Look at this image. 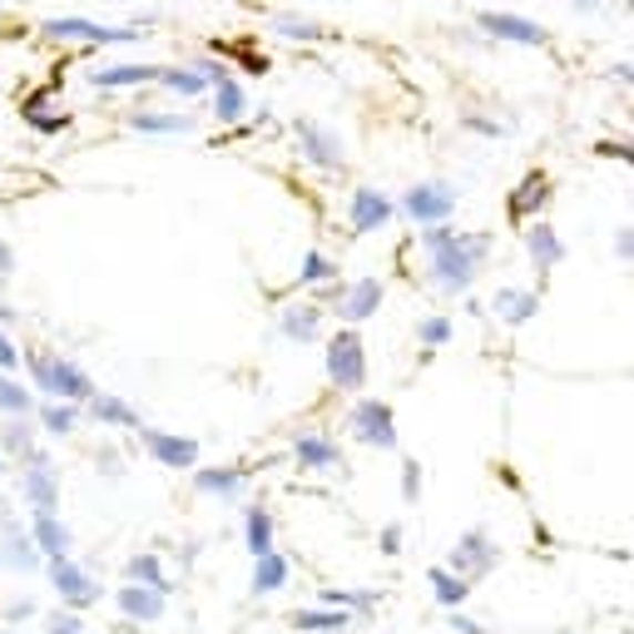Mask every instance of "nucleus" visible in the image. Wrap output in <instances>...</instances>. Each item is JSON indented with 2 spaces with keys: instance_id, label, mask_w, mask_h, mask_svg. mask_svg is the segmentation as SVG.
<instances>
[{
  "instance_id": "nucleus-26",
  "label": "nucleus",
  "mask_w": 634,
  "mask_h": 634,
  "mask_svg": "<svg viewBox=\"0 0 634 634\" xmlns=\"http://www.w3.org/2000/svg\"><path fill=\"white\" fill-rule=\"evenodd\" d=\"M84 411H90V417L100 421V427H120V431H140V427H144L140 411H134L124 397H114V392H94Z\"/></svg>"
},
{
  "instance_id": "nucleus-22",
  "label": "nucleus",
  "mask_w": 634,
  "mask_h": 634,
  "mask_svg": "<svg viewBox=\"0 0 634 634\" xmlns=\"http://www.w3.org/2000/svg\"><path fill=\"white\" fill-rule=\"evenodd\" d=\"M35 417H6L0 421V451H6V457H16L20 467H25V461H35L40 457V447H35Z\"/></svg>"
},
{
  "instance_id": "nucleus-57",
  "label": "nucleus",
  "mask_w": 634,
  "mask_h": 634,
  "mask_svg": "<svg viewBox=\"0 0 634 634\" xmlns=\"http://www.w3.org/2000/svg\"><path fill=\"white\" fill-rule=\"evenodd\" d=\"M0 634H25V630H0Z\"/></svg>"
},
{
  "instance_id": "nucleus-10",
  "label": "nucleus",
  "mask_w": 634,
  "mask_h": 634,
  "mask_svg": "<svg viewBox=\"0 0 634 634\" xmlns=\"http://www.w3.org/2000/svg\"><path fill=\"white\" fill-rule=\"evenodd\" d=\"M293 134H298L303 158H308L313 168H327V174L347 168V144L337 140L333 130H323V124H313V120H298V124H293Z\"/></svg>"
},
{
  "instance_id": "nucleus-39",
  "label": "nucleus",
  "mask_w": 634,
  "mask_h": 634,
  "mask_svg": "<svg viewBox=\"0 0 634 634\" xmlns=\"http://www.w3.org/2000/svg\"><path fill=\"white\" fill-rule=\"evenodd\" d=\"M124 580H134V585H150V590H174L168 585V575H164V560H158L154 551H144V555H134L130 565H124Z\"/></svg>"
},
{
  "instance_id": "nucleus-49",
  "label": "nucleus",
  "mask_w": 634,
  "mask_h": 634,
  "mask_svg": "<svg viewBox=\"0 0 634 634\" xmlns=\"http://www.w3.org/2000/svg\"><path fill=\"white\" fill-rule=\"evenodd\" d=\"M447 625L457 630V634H485L481 625H476V620H467V615H461V610H447Z\"/></svg>"
},
{
  "instance_id": "nucleus-28",
  "label": "nucleus",
  "mask_w": 634,
  "mask_h": 634,
  "mask_svg": "<svg viewBox=\"0 0 634 634\" xmlns=\"http://www.w3.org/2000/svg\"><path fill=\"white\" fill-rule=\"evenodd\" d=\"M525 258L535 263V273H551L555 263H565V243L551 224H531L525 228Z\"/></svg>"
},
{
  "instance_id": "nucleus-50",
  "label": "nucleus",
  "mask_w": 634,
  "mask_h": 634,
  "mask_svg": "<svg viewBox=\"0 0 634 634\" xmlns=\"http://www.w3.org/2000/svg\"><path fill=\"white\" fill-rule=\"evenodd\" d=\"M238 65L248 70V75H263V70H268V60H263V55H253V50H243V55H238Z\"/></svg>"
},
{
  "instance_id": "nucleus-45",
  "label": "nucleus",
  "mask_w": 634,
  "mask_h": 634,
  "mask_svg": "<svg viewBox=\"0 0 634 634\" xmlns=\"http://www.w3.org/2000/svg\"><path fill=\"white\" fill-rule=\"evenodd\" d=\"M16 367H20V347L10 342V333L0 327V372H16Z\"/></svg>"
},
{
  "instance_id": "nucleus-41",
  "label": "nucleus",
  "mask_w": 634,
  "mask_h": 634,
  "mask_svg": "<svg viewBox=\"0 0 634 634\" xmlns=\"http://www.w3.org/2000/svg\"><path fill=\"white\" fill-rule=\"evenodd\" d=\"M45 634H84V625H80V610H50L45 615Z\"/></svg>"
},
{
  "instance_id": "nucleus-1",
  "label": "nucleus",
  "mask_w": 634,
  "mask_h": 634,
  "mask_svg": "<svg viewBox=\"0 0 634 634\" xmlns=\"http://www.w3.org/2000/svg\"><path fill=\"white\" fill-rule=\"evenodd\" d=\"M427 253V283L447 298H467L481 263L491 258V234H457L451 224H431L417 234Z\"/></svg>"
},
{
  "instance_id": "nucleus-12",
  "label": "nucleus",
  "mask_w": 634,
  "mask_h": 634,
  "mask_svg": "<svg viewBox=\"0 0 634 634\" xmlns=\"http://www.w3.org/2000/svg\"><path fill=\"white\" fill-rule=\"evenodd\" d=\"M397 218V198L382 194V188H357L352 198H347V224L357 228V234H377V228H387Z\"/></svg>"
},
{
  "instance_id": "nucleus-47",
  "label": "nucleus",
  "mask_w": 634,
  "mask_h": 634,
  "mask_svg": "<svg viewBox=\"0 0 634 634\" xmlns=\"http://www.w3.org/2000/svg\"><path fill=\"white\" fill-rule=\"evenodd\" d=\"M600 154H610V158H620V164H630V168H634V144H620V140H605V144H600Z\"/></svg>"
},
{
  "instance_id": "nucleus-48",
  "label": "nucleus",
  "mask_w": 634,
  "mask_h": 634,
  "mask_svg": "<svg viewBox=\"0 0 634 634\" xmlns=\"http://www.w3.org/2000/svg\"><path fill=\"white\" fill-rule=\"evenodd\" d=\"M615 253H620L625 263H634V228H630V224L615 228Z\"/></svg>"
},
{
  "instance_id": "nucleus-9",
  "label": "nucleus",
  "mask_w": 634,
  "mask_h": 634,
  "mask_svg": "<svg viewBox=\"0 0 634 634\" xmlns=\"http://www.w3.org/2000/svg\"><path fill=\"white\" fill-rule=\"evenodd\" d=\"M144 451L168 471H194L198 467V441L194 437H178V431H158V427H140Z\"/></svg>"
},
{
  "instance_id": "nucleus-34",
  "label": "nucleus",
  "mask_w": 634,
  "mask_h": 634,
  "mask_svg": "<svg viewBox=\"0 0 634 634\" xmlns=\"http://www.w3.org/2000/svg\"><path fill=\"white\" fill-rule=\"evenodd\" d=\"M158 84H164L168 94H178V100H204V94L214 90V84L204 80V70H198V65H164Z\"/></svg>"
},
{
  "instance_id": "nucleus-30",
  "label": "nucleus",
  "mask_w": 634,
  "mask_h": 634,
  "mask_svg": "<svg viewBox=\"0 0 634 634\" xmlns=\"http://www.w3.org/2000/svg\"><path fill=\"white\" fill-rule=\"evenodd\" d=\"M243 485H248V471L243 467H194V491H204V495H224V501H234Z\"/></svg>"
},
{
  "instance_id": "nucleus-56",
  "label": "nucleus",
  "mask_w": 634,
  "mask_h": 634,
  "mask_svg": "<svg viewBox=\"0 0 634 634\" xmlns=\"http://www.w3.org/2000/svg\"><path fill=\"white\" fill-rule=\"evenodd\" d=\"M575 6H600V0H575Z\"/></svg>"
},
{
  "instance_id": "nucleus-2",
  "label": "nucleus",
  "mask_w": 634,
  "mask_h": 634,
  "mask_svg": "<svg viewBox=\"0 0 634 634\" xmlns=\"http://www.w3.org/2000/svg\"><path fill=\"white\" fill-rule=\"evenodd\" d=\"M25 367H30V382H35V392L45 401H75V407H90V397L100 392V387L90 382V372H84L80 362H70V357H55V352H25Z\"/></svg>"
},
{
  "instance_id": "nucleus-58",
  "label": "nucleus",
  "mask_w": 634,
  "mask_h": 634,
  "mask_svg": "<svg viewBox=\"0 0 634 634\" xmlns=\"http://www.w3.org/2000/svg\"><path fill=\"white\" fill-rule=\"evenodd\" d=\"M0 515H6V501H0Z\"/></svg>"
},
{
  "instance_id": "nucleus-25",
  "label": "nucleus",
  "mask_w": 634,
  "mask_h": 634,
  "mask_svg": "<svg viewBox=\"0 0 634 634\" xmlns=\"http://www.w3.org/2000/svg\"><path fill=\"white\" fill-rule=\"evenodd\" d=\"M124 124H130L134 134H158V140L198 130V120H188V114H164V110H134V114H124Z\"/></svg>"
},
{
  "instance_id": "nucleus-7",
  "label": "nucleus",
  "mask_w": 634,
  "mask_h": 634,
  "mask_svg": "<svg viewBox=\"0 0 634 634\" xmlns=\"http://www.w3.org/2000/svg\"><path fill=\"white\" fill-rule=\"evenodd\" d=\"M45 575H50V585H55V595L65 610H90L94 600H100V580H94L80 560H50Z\"/></svg>"
},
{
  "instance_id": "nucleus-13",
  "label": "nucleus",
  "mask_w": 634,
  "mask_h": 634,
  "mask_svg": "<svg viewBox=\"0 0 634 634\" xmlns=\"http://www.w3.org/2000/svg\"><path fill=\"white\" fill-rule=\"evenodd\" d=\"M20 501H25L30 511H55V505H60V476L50 471L45 451L20 467Z\"/></svg>"
},
{
  "instance_id": "nucleus-59",
  "label": "nucleus",
  "mask_w": 634,
  "mask_h": 634,
  "mask_svg": "<svg viewBox=\"0 0 634 634\" xmlns=\"http://www.w3.org/2000/svg\"><path fill=\"white\" fill-rule=\"evenodd\" d=\"M0 570H6V560H0Z\"/></svg>"
},
{
  "instance_id": "nucleus-44",
  "label": "nucleus",
  "mask_w": 634,
  "mask_h": 634,
  "mask_svg": "<svg viewBox=\"0 0 634 634\" xmlns=\"http://www.w3.org/2000/svg\"><path fill=\"white\" fill-rule=\"evenodd\" d=\"M461 130L485 134V140H501V134H505V124H495L491 114H467V120H461Z\"/></svg>"
},
{
  "instance_id": "nucleus-14",
  "label": "nucleus",
  "mask_w": 634,
  "mask_h": 634,
  "mask_svg": "<svg viewBox=\"0 0 634 634\" xmlns=\"http://www.w3.org/2000/svg\"><path fill=\"white\" fill-rule=\"evenodd\" d=\"M382 298H387L382 278H357V283H347L342 303H337V323H342V327H362L367 317H377Z\"/></svg>"
},
{
  "instance_id": "nucleus-3",
  "label": "nucleus",
  "mask_w": 634,
  "mask_h": 634,
  "mask_svg": "<svg viewBox=\"0 0 634 634\" xmlns=\"http://www.w3.org/2000/svg\"><path fill=\"white\" fill-rule=\"evenodd\" d=\"M327 382L337 387V392H362L367 387V347H362V333L357 327H337L333 337H327Z\"/></svg>"
},
{
  "instance_id": "nucleus-8",
  "label": "nucleus",
  "mask_w": 634,
  "mask_h": 634,
  "mask_svg": "<svg viewBox=\"0 0 634 634\" xmlns=\"http://www.w3.org/2000/svg\"><path fill=\"white\" fill-rule=\"evenodd\" d=\"M447 565L457 570V575H467L471 585H476V580H485L495 565H501V551H495V541L481 531V525H476V531H461V541L451 545V560H447Z\"/></svg>"
},
{
  "instance_id": "nucleus-24",
  "label": "nucleus",
  "mask_w": 634,
  "mask_h": 634,
  "mask_svg": "<svg viewBox=\"0 0 634 634\" xmlns=\"http://www.w3.org/2000/svg\"><path fill=\"white\" fill-rule=\"evenodd\" d=\"M20 120H25L35 134H65L70 130V114L65 110H50V90L25 94V100H20Z\"/></svg>"
},
{
  "instance_id": "nucleus-16",
  "label": "nucleus",
  "mask_w": 634,
  "mask_h": 634,
  "mask_svg": "<svg viewBox=\"0 0 634 634\" xmlns=\"http://www.w3.org/2000/svg\"><path fill=\"white\" fill-rule=\"evenodd\" d=\"M323 323H327V313H323V303H288V308L278 313V333L288 337V342H298V347H308L323 337Z\"/></svg>"
},
{
  "instance_id": "nucleus-54",
  "label": "nucleus",
  "mask_w": 634,
  "mask_h": 634,
  "mask_svg": "<svg viewBox=\"0 0 634 634\" xmlns=\"http://www.w3.org/2000/svg\"><path fill=\"white\" fill-rule=\"evenodd\" d=\"M615 80H625V84H634V70H630V65H620V70H615Z\"/></svg>"
},
{
  "instance_id": "nucleus-40",
  "label": "nucleus",
  "mask_w": 634,
  "mask_h": 634,
  "mask_svg": "<svg viewBox=\"0 0 634 634\" xmlns=\"http://www.w3.org/2000/svg\"><path fill=\"white\" fill-rule=\"evenodd\" d=\"M327 283H337V263L327 258V253H303V268H298V288H327Z\"/></svg>"
},
{
  "instance_id": "nucleus-17",
  "label": "nucleus",
  "mask_w": 634,
  "mask_h": 634,
  "mask_svg": "<svg viewBox=\"0 0 634 634\" xmlns=\"http://www.w3.org/2000/svg\"><path fill=\"white\" fill-rule=\"evenodd\" d=\"M114 605H120V615L134 620V625H154V620L164 615L168 595H164V590H150V585H134V580H124L120 595H114Z\"/></svg>"
},
{
  "instance_id": "nucleus-18",
  "label": "nucleus",
  "mask_w": 634,
  "mask_h": 634,
  "mask_svg": "<svg viewBox=\"0 0 634 634\" xmlns=\"http://www.w3.org/2000/svg\"><path fill=\"white\" fill-rule=\"evenodd\" d=\"M541 313V288H495L491 298V317L505 327H525Z\"/></svg>"
},
{
  "instance_id": "nucleus-55",
  "label": "nucleus",
  "mask_w": 634,
  "mask_h": 634,
  "mask_svg": "<svg viewBox=\"0 0 634 634\" xmlns=\"http://www.w3.org/2000/svg\"><path fill=\"white\" fill-rule=\"evenodd\" d=\"M6 461H10V457H6V451H0V476H6Z\"/></svg>"
},
{
  "instance_id": "nucleus-42",
  "label": "nucleus",
  "mask_w": 634,
  "mask_h": 634,
  "mask_svg": "<svg viewBox=\"0 0 634 634\" xmlns=\"http://www.w3.org/2000/svg\"><path fill=\"white\" fill-rule=\"evenodd\" d=\"M417 337H421V347H441V342H451V317H427V323L417 327Z\"/></svg>"
},
{
  "instance_id": "nucleus-29",
  "label": "nucleus",
  "mask_w": 634,
  "mask_h": 634,
  "mask_svg": "<svg viewBox=\"0 0 634 634\" xmlns=\"http://www.w3.org/2000/svg\"><path fill=\"white\" fill-rule=\"evenodd\" d=\"M208 100H214V120L218 124H243L248 120V90L238 84V75L218 80L214 90H208Z\"/></svg>"
},
{
  "instance_id": "nucleus-23",
  "label": "nucleus",
  "mask_w": 634,
  "mask_h": 634,
  "mask_svg": "<svg viewBox=\"0 0 634 634\" xmlns=\"http://www.w3.org/2000/svg\"><path fill=\"white\" fill-rule=\"evenodd\" d=\"M545 204H551V178H545L541 168H531V174L511 188V204L505 208H511V218H535Z\"/></svg>"
},
{
  "instance_id": "nucleus-51",
  "label": "nucleus",
  "mask_w": 634,
  "mask_h": 634,
  "mask_svg": "<svg viewBox=\"0 0 634 634\" xmlns=\"http://www.w3.org/2000/svg\"><path fill=\"white\" fill-rule=\"evenodd\" d=\"M10 273H16V253H10V243L0 238V283H6Z\"/></svg>"
},
{
  "instance_id": "nucleus-46",
  "label": "nucleus",
  "mask_w": 634,
  "mask_h": 634,
  "mask_svg": "<svg viewBox=\"0 0 634 634\" xmlns=\"http://www.w3.org/2000/svg\"><path fill=\"white\" fill-rule=\"evenodd\" d=\"M377 551L382 555H401V525H382V535H377Z\"/></svg>"
},
{
  "instance_id": "nucleus-37",
  "label": "nucleus",
  "mask_w": 634,
  "mask_h": 634,
  "mask_svg": "<svg viewBox=\"0 0 634 634\" xmlns=\"http://www.w3.org/2000/svg\"><path fill=\"white\" fill-rule=\"evenodd\" d=\"M347 610H327V605H313V610H298L293 615V630H303V634H337V630H347Z\"/></svg>"
},
{
  "instance_id": "nucleus-27",
  "label": "nucleus",
  "mask_w": 634,
  "mask_h": 634,
  "mask_svg": "<svg viewBox=\"0 0 634 634\" xmlns=\"http://www.w3.org/2000/svg\"><path fill=\"white\" fill-rule=\"evenodd\" d=\"M164 65H104L94 70L90 84L94 90H140V84H158Z\"/></svg>"
},
{
  "instance_id": "nucleus-11",
  "label": "nucleus",
  "mask_w": 634,
  "mask_h": 634,
  "mask_svg": "<svg viewBox=\"0 0 634 634\" xmlns=\"http://www.w3.org/2000/svg\"><path fill=\"white\" fill-rule=\"evenodd\" d=\"M476 25H481L491 40H511V45H531V50L551 45L545 25H535V20H525V16H505V10H481Z\"/></svg>"
},
{
  "instance_id": "nucleus-33",
  "label": "nucleus",
  "mask_w": 634,
  "mask_h": 634,
  "mask_svg": "<svg viewBox=\"0 0 634 634\" xmlns=\"http://www.w3.org/2000/svg\"><path fill=\"white\" fill-rule=\"evenodd\" d=\"M377 590H317V605H327V610H347V615H357V620H372L377 615Z\"/></svg>"
},
{
  "instance_id": "nucleus-52",
  "label": "nucleus",
  "mask_w": 634,
  "mask_h": 634,
  "mask_svg": "<svg viewBox=\"0 0 634 634\" xmlns=\"http://www.w3.org/2000/svg\"><path fill=\"white\" fill-rule=\"evenodd\" d=\"M6 615H10V620H30V615H35V605H30V600H20V605H10Z\"/></svg>"
},
{
  "instance_id": "nucleus-6",
  "label": "nucleus",
  "mask_w": 634,
  "mask_h": 634,
  "mask_svg": "<svg viewBox=\"0 0 634 634\" xmlns=\"http://www.w3.org/2000/svg\"><path fill=\"white\" fill-rule=\"evenodd\" d=\"M347 431H352L362 447L397 451V417L382 397H357V407L347 411Z\"/></svg>"
},
{
  "instance_id": "nucleus-53",
  "label": "nucleus",
  "mask_w": 634,
  "mask_h": 634,
  "mask_svg": "<svg viewBox=\"0 0 634 634\" xmlns=\"http://www.w3.org/2000/svg\"><path fill=\"white\" fill-rule=\"evenodd\" d=\"M6 323H16V308H10V303L0 298V327H6Z\"/></svg>"
},
{
  "instance_id": "nucleus-19",
  "label": "nucleus",
  "mask_w": 634,
  "mask_h": 634,
  "mask_svg": "<svg viewBox=\"0 0 634 634\" xmlns=\"http://www.w3.org/2000/svg\"><path fill=\"white\" fill-rule=\"evenodd\" d=\"M30 535H35V545H40V555H45V565L50 560H70V525L60 521L55 511H30Z\"/></svg>"
},
{
  "instance_id": "nucleus-43",
  "label": "nucleus",
  "mask_w": 634,
  "mask_h": 634,
  "mask_svg": "<svg viewBox=\"0 0 634 634\" xmlns=\"http://www.w3.org/2000/svg\"><path fill=\"white\" fill-rule=\"evenodd\" d=\"M401 495L421 501V461L417 457H401Z\"/></svg>"
},
{
  "instance_id": "nucleus-35",
  "label": "nucleus",
  "mask_w": 634,
  "mask_h": 634,
  "mask_svg": "<svg viewBox=\"0 0 634 634\" xmlns=\"http://www.w3.org/2000/svg\"><path fill=\"white\" fill-rule=\"evenodd\" d=\"M40 401L16 372H0V417H35Z\"/></svg>"
},
{
  "instance_id": "nucleus-15",
  "label": "nucleus",
  "mask_w": 634,
  "mask_h": 634,
  "mask_svg": "<svg viewBox=\"0 0 634 634\" xmlns=\"http://www.w3.org/2000/svg\"><path fill=\"white\" fill-rule=\"evenodd\" d=\"M293 457L303 471H342V447L327 431H298L293 437Z\"/></svg>"
},
{
  "instance_id": "nucleus-32",
  "label": "nucleus",
  "mask_w": 634,
  "mask_h": 634,
  "mask_svg": "<svg viewBox=\"0 0 634 634\" xmlns=\"http://www.w3.org/2000/svg\"><path fill=\"white\" fill-rule=\"evenodd\" d=\"M35 427L45 431V437H75L80 431V407L75 401H40V411H35Z\"/></svg>"
},
{
  "instance_id": "nucleus-38",
  "label": "nucleus",
  "mask_w": 634,
  "mask_h": 634,
  "mask_svg": "<svg viewBox=\"0 0 634 634\" xmlns=\"http://www.w3.org/2000/svg\"><path fill=\"white\" fill-rule=\"evenodd\" d=\"M268 25H273V35H278V40H293V45H308V40H323V25H317V20H308V16H293V10L273 16Z\"/></svg>"
},
{
  "instance_id": "nucleus-36",
  "label": "nucleus",
  "mask_w": 634,
  "mask_h": 634,
  "mask_svg": "<svg viewBox=\"0 0 634 634\" xmlns=\"http://www.w3.org/2000/svg\"><path fill=\"white\" fill-rule=\"evenodd\" d=\"M243 541H248L253 560L273 551V511L268 505H248V511H243Z\"/></svg>"
},
{
  "instance_id": "nucleus-20",
  "label": "nucleus",
  "mask_w": 634,
  "mask_h": 634,
  "mask_svg": "<svg viewBox=\"0 0 634 634\" xmlns=\"http://www.w3.org/2000/svg\"><path fill=\"white\" fill-rule=\"evenodd\" d=\"M0 560H6V570H20V575H35V570L45 565L35 535L20 531V525H10V521H6V535H0Z\"/></svg>"
},
{
  "instance_id": "nucleus-31",
  "label": "nucleus",
  "mask_w": 634,
  "mask_h": 634,
  "mask_svg": "<svg viewBox=\"0 0 634 634\" xmlns=\"http://www.w3.org/2000/svg\"><path fill=\"white\" fill-rule=\"evenodd\" d=\"M427 585H431V595H437L441 610H461V605H467V595H471V580L457 575L451 565H431L427 570Z\"/></svg>"
},
{
  "instance_id": "nucleus-4",
  "label": "nucleus",
  "mask_w": 634,
  "mask_h": 634,
  "mask_svg": "<svg viewBox=\"0 0 634 634\" xmlns=\"http://www.w3.org/2000/svg\"><path fill=\"white\" fill-rule=\"evenodd\" d=\"M397 214H407L411 224H421V228L451 224V214H457V184H447V178H421V184H411L407 194L397 198Z\"/></svg>"
},
{
  "instance_id": "nucleus-21",
  "label": "nucleus",
  "mask_w": 634,
  "mask_h": 634,
  "mask_svg": "<svg viewBox=\"0 0 634 634\" xmlns=\"http://www.w3.org/2000/svg\"><path fill=\"white\" fill-rule=\"evenodd\" d=\"M288 575H293V565H288V555L273 545L268 555H258L253 560V580H248V590L258 600H268V595H283V585H288Z\"/></svg>"
},
{
  "instance_id": "nucleus-5",
  "label": "nucleus",
  "mask_w": 634,
  "mask_h": 634,
  "mask_svg": "<svg viewBox=\"0 0 634 634\" xmlns=\"http://www.w3.org/2000/svg\"><path fill=\"white\" fill-rule=\"evenodd\" d=\"M45 40H80V45H134L144 35L140 25H100V20H84V16H60L40 25Z\"/></svg>"
}]
</instances>
